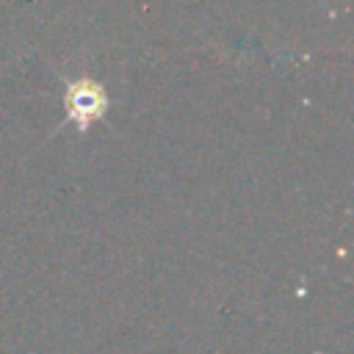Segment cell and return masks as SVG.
I'll return each instance as SVG.
<instances>
[{"label": "cell", "mask_w": 354, "mask_h": 354, "mask_svg": "<svg viewBox=\"0 0 354 354\" xmlns=\"http://www.w3.org/2000/svg\"><path fill=\"white\" fill-rule=\"evenodd\" d=\"M66 113L69 119L86 130L105 113V91L94 80H77L66 88Z\"/></svg>", "instance_id": "obj_1"}]
</instances>
